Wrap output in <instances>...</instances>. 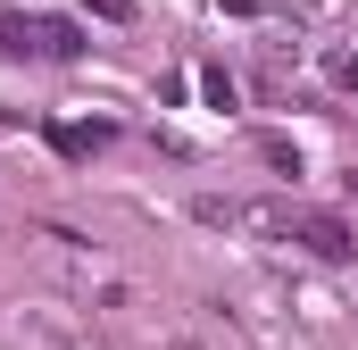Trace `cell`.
I'll return each mask as SVG.
<instances>
[{"instance_id": "8fae6325", "label": "cell", "mask_w": 358, "mask_h": 350, "mask_svg": "<svg viewBox=\"0 0 358 350\" xmlns=\"http://www.w3.org/2000/svg\"><path fill=\"white\" fill-rule=\"evenodd\" d=\"M350 192H358V167H350Z\"/></svg>"}, {"instance_id": "52a82bcc", "label": "cell", "mask_w": 358, "mask_h": 350, "mask_svg": "<svg viewBox=\"0 0 358 350\" xmlns=\"http://www.w3.org/2000/svg\"><path fill=\"white\" fill-rule=\"evenodd\" d=\"M192 217H200V225H234L242 209H234V200H217V192H200V200H192Z\"/></svg>"}, {"instance_id": "5b68a950", "label": "cell", "mask_w": 358, "mask_h": 350, "mask_svg": "<svg viewBox=\"0 0 358 350\" xmlns=\"http://www.w3.org/2000/svg\"><path fill=\"white\" fill-rule=\"evenodd\" d=\"M259 159L275 175H300V142H283V134H259Z\"/></svg>"}, {"instance_id": "30bf717a", "label": "cell", "mask_w": 358, "mask_h": 350, "mask_svg": "<svg viewBox=\"0 0 358 350\" xmlns=\"http://www.w3.org/2000/svg\"><path fill=\"white\" fill-rule=\"evenodd\" d=\"M67 350H100V342H67Z\"/></svg>"}, {"instance_id": "8992f818", "label": "cell", "mask_w": 358, "mask_h": 350, "mask_svg": "<svg viewBox=\"0 0 358 350\" xmlns=\"http://www.w3.org/2000/svg\"><path fill=\"white\" fill-rule=\"evenodd\" d=\"M325 84H334V92H358V59H350V50H325Z\"/></svg>"}, {"instance_id": "7a4b0ae2", "label": "cell", "mask_w": 358, "mask_h": 350, "mask_svg": "<svg viewBox=\"0 0 358 350\" xmlns=\"http://www.w3.org/2000/svg\"><path fill=\"white\" fill-rule=\"evenodd\" d=\"M76 50H84V34H76L67 17H42V25H34V59H76Z\"/></svg>"}, {"instance_id": "ba28073f", "label": "cell", "mask_w": 358, "mask_h": 350, "mask_svg": "<svg viewBox=\"0 0 358 350\" xmlns=\"http://www.w3.org/2000/svg\"><path fill=\"white\" fill-rule=\"evenodd\" d=\"M200 92H208L217 108H234V76H225V67H208V76H200Z\"/></svg>"}, {"instance_id": "277c9868", "label": "cell", "mask_w": 358, "mask_h": 350, "mask_svg": "<svg viewBox=\"0 0 358 350\" xmlns=\"http://www.w3.org/2000/svg\"><path fill=\"white\" fill-rule=\"evenodd\" d=\"M34 25H42V17H17V8H8V17H0V50L25 59V50H34Z\"/></svg>"}, {"instance_id": "6da1fadb", "label": "cell", "mask_w": 358, "mask_h": 350, "mask_svg": "<svg viewBox=\"0 0 358 350\" xmlns=\"http://www.w3.org/2000/svg\"><path fill=\"white\" fill-rule=\"evenodd\" d=\"M292 242H300L308 259H334V267L358 259V234L334 217V209H292Z\"/></svg>"}, {"instance_id": "9c48e42d", "label": "cell", "mask_w": 358, "mask_h": 350, "mask_svg": "<svg viewBox=\"0 0 358 350\" xmlns=\"http://www.w3.org/2000/svg\"><path fill=\"white\" fill-rule=\"evenodd\" d=\"M92 17H108V25H125V17H134V0H84Z\"/></svg>"}, {"instance_id": "3957f363", "label": "cell", "mask_w": 358, "mask_h": 350, "mask_svg": "<svg viewBox=\"0 0 358 350\" xmlns=\"http://www.w3.org/2000/svg\"><path fill=\"white\" fill-rule=\"evenodd\" d=\"M292 309H300V317H308V326H334V317H342V309H334V292H325V284H300V292H292Z\"/></svg>"}]
</instances>
